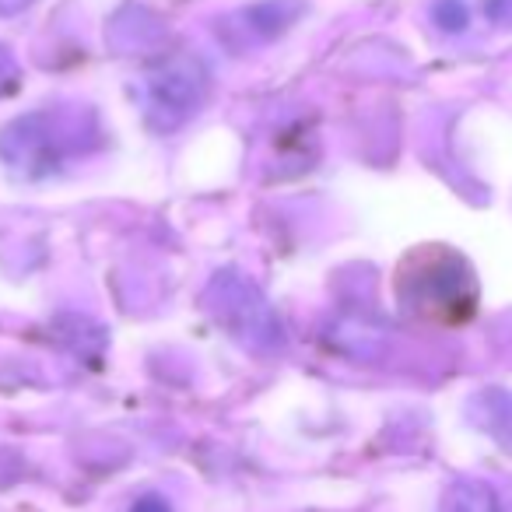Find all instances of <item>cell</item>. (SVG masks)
<instances>
[{"mask_svg": "<svg viewBox=\"0 0 512 512\" xmlns=\"http://www.w3.org/2000/svg\"><path fill=\"white\" fill-rule=\"evenodd\" d=\"M130 512H172V505L162 495H141L130 505Z\"/></svg>", "mask_w": 512, "mask_h": 512, "instance_id": "cell-8", "label": "cell"}, {"mask_svg": "<svg viewBox=\"0 0 512 512\" xmlns=\"http://www.w3.org/2000/svg\"><path fill=\"white\" fill-rule=\"evenodd\" d=\"M193 71H197L193 64H169V67H165L162 78L151 81V92H155L151 106L162 109V113H165V109H179V116L197 113L200 88H204V81L193 78Z\"/></svg>", "mask_w": 512, "mask_h": 512, "instance_id": "cell-3", "label": "cell"}, {"mask_svg": "<svg viewBox=\"0 0 512 512\" xmlns=\"http://www.w3.org/2000/svg\"><path fill=\"white\" fill-rule=\"evenodd\" d=\"M484 11L495 25L502 29H512V0H484Z\"/></svg>", "mask_w": 512, "mask_h": 512, "instance_id": "cell-7", "label": "cell"}, {"mask_svg": "<svg viewBox=\"0 0 512 512\" xmlns=\"http://www.w3.org/2000/svg\"><path fill=\"white\" fill-rule=\"evenodd\" d=\"M18 81V64L11 60V53L0 46V95H8Z\"/></svg>", "mask_w": 512, "mask_h": 512, "instance_id": "cell-6", "label": "cell"}, {"mask_svg": "<svg viewBox=\"0 0 512 512\" xmlns=\"http://www.w3.org/2000/svg\"><path fill=\"white\" fill-rule=\"evenodd\" d=\"M414 274H400V299L421 316L435 320H467L474 313V274L460 256L432 253L414 260Z\"/></svg>", "mask_w": 512, "mask_h": 512, "instance_id": "cell-1", "label": "cell"}, {"mask_svg": "<svg viewBox=\"0 0 512 512\" xmlns=\"http://www.w3.org/2000/svg\"><path fill=\"white\" fill-rule=\"evenodd\" d=\"M439 512H498V495L491 484L460 477L442 491Z\"/></svg>", "mask_w": 512, "mask_h": 512, "instance_id": "cell-4", "label": "cell"}, {"mask_svg": "<svg viewBox=\"0 0 512 512\" xmlns=\"http://www.w3.org/2000/svg\"><path fill=\"white\" fill-rule=\"evenodd\" d=\"M467 414L491 442L512 456V393L502 386H488V390L474 393L467 404Z\"/></svg>", "mask_w": 512, "mask_h": 512, "instance_id": "cell-2", "label": "cell"}, {"mask_svg": "<svg viewBox=\"0 0 512 512\" xmlns=\"http://www.w3.org/2000/svg\"><path fill=\"white\" fill-rule=\"evenodd\" d=\"M435 18H439V25H442V29H449V32L467 29V8H463L460 0H439Z\"/></svg>", "mask_w": 512, "mask_h": 512, "instance_id": "cell-5", "label": "cell"}]
</instances>
